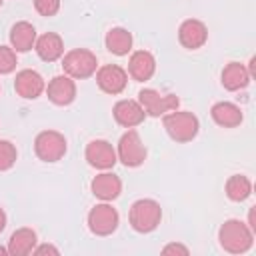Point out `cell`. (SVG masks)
Listing matches in <instances>:
<instances>
[{
	"label": "cell",
	"instance_id": "obj_1",
	"mask_svg": "<svg viewBox=\"0 0 256 256\" xmlns=\"http://www.w3.org/2000/svg\"><path fill=\"white\" fill-rule=\"evenodd\" d=\"M218 238H220V246L230 254L248 252L254 244V232L248 228V224H244L240 220H234V218L226 220L220 226Z\"/></svg>",
	"mask_w": 256,
	"mask_h": 256
},
{
	"label": "cell",
	"instance_id": "obj_2",
	"mask_svg": "<svg viewBox=\"0 0 256 256\" xmlns=\"http://www.w3.org/2000/svg\"><path fill=\"white\" fill-rule=\"evenodd\" d=\"M130 226L136 230V232H152L158 224H160V218H162V208L156 200H150V198H142V200H136L130 208Z\"/></svg>",
	"mask_w": 256,
	"mask_h": 256
},
{
	"label": "cell",
	"instance_id": "obj_3",
	"mask_svg": "<svg viewBox=\"0 0 256 256\" xmlns=\"http://www.w3.org/2000/svg\"><path fill=\"white\" fill-rule=\"evenodd\" d=\"M164 128L168 136L176 142H190L198 134V118L192 112H168L164 114Z\"/></svg>",
	"mask_w": 256,
	"mask_h": 256
},
{
	"label": "cell",
	"instance_id": "obj_4",
	"mask_svg": "<svg viewBox=\"0 0 256 256\" xmlns=\"http://www.w3.org/2000/svg\"><path fill=\"white\" fill-rule=\"evenodd\" d=\"M96 66H98L96 56L86 48H74L66 52L62 60V68L70 78H88L96 72Z\"/></svg>",
	"mask_w": 256,
	"mask_h": 256
},
{
	"label": "cell",
	"instance_id": "obj_5",
	"mask_svg": "<svg viewBox=\"0 0 256 256\" xmlns=\"http://www.w3.org/2000/svg\"><path fill=\"white\" fill-rule=\"evenodd\" d=\"M138 102L148 116H164L178 108L180 100L176 94H160L154 88H144L138 94Z\"/></svg>",
	"mask_w": 256,
	"mask_h": 256
},
{
	"label": "cell",
	"instance_id": "obj_6",
	"mask_svg": "<svg viewBox=\"0 0 256 256\" xmlns=\"http://www.w3.org/2000/svg\"><path fill=\"white\" fill-rule=\"evenodd\" d=\"M36 156L44 162H58L66 154V138L56 130H44L34 140Z\"/></svg>",
	"mask_w": 256,
	"mask_h": 256
},
{
	"label": "cell",
	"instance_id": "obj_7",
	"mask_svg": "<svg viewBox=\"0 0 256 256\" xmlns=\"http://www.w3.org/2000/svg\"><path fill=\"white\" fill-rule=\"evenodd\" d=\"M116 156L122 160L124 166H130V168H136L146 160V146L142 144V138L136 130H128L122 134Z\"/></svg>",
	"mask_w": 256,
	"mask_h": 256
},
{
	"label": "cell",
	"instance_id": "obj_8",
	"mask_svg": "<svg viewBox=\"0 0 256 256\" xmlns=\"http://www.w3.org/2000/svg\"><path fill=\"white\" fill-rule=\"evenodd\" d=\"M118 212L110 204H96L88 212V228L96 236H108L118 228Z\"/></svg>",
	"mask_w": 256,
	"mask_h": 256
},
{
	"label": "cell",
	"instance_id": "obj_9",
	"mask_svg": "<svg viewBox=\"0 0 256 256\" xmlns=\"http://www.w3.org/2000/svg\"><path fill=\"white\" fill-rule=\"evenodd\" d=\"M96 82L100 86V90H104L106 94H120L126 88L128 82V74L122 66L118 64H106L102 68H98L96 72Z\"/></svg>",
	"mask_w": 256,
	"mask_h": 256
},
{
	"label": "cell",
	"instance_id": "obj_10",
	"mask_svg": "<svg viewBox=\"0 0 256 256\" xmlns=\"http://www.w3.org/2000/svg\"><path fill=\"white\" fill-rule=\"evenodd\" d=\"M86 160L94 168L108 170V168H112L116 164L118 156H116V150L112 148L110 142H106V140H92L86 146Z\"/></svg>",
	"mask_w": 256,
	"mask_h": 256
},
{
	"label": "cell",
	"instance_id": "obj_11",
	"mask_svg": "<svg viewBox=\"0 0 256 256\" xmlns=\"http://www.w3.org/2000/svg\"><path fill=\"white\" fill-rule=\"evenodd\" d=\"M206 38H208V30H206L204 22H200V20H194V18L184 20L178 28V40L188 50H196V48L204 46Z\"/></svg>",
	"mask_w": 256,
	"mask_h": 256
},
{
	"label": "cell",
	"instance_id": "obj_12",
	"mask_svg": "<svg viewBox=\"0 0 256 256\" xmlns=\"http://www.w3.org/2000/svg\"><path fill=\"white\" fill-rule=\"evenodd\" d=\"M112 114H114V120L124 128H134V126L142 124L144 116H146L144 108L136 100H120V102H116Z\"/></svg>",
	"mask_w": 256,
	"mask_h": 256
},
{
	"label": "cell",
	"instance_id": "obj_13",
	"mask_svg": "<svg viewBox=\"0 0 256 256\" xmlns=\"http://www.w3.org/2000/svg\"><path fill=\"white\" fill-rule=\"evenodd\" d=\"M44 78L36 70H20L14 80V90L22 98H38L44 92Z\"/></svg>",
	"mask_w": 256,
	"mask_h": 256
},
{
	"label": "cell",
	"instance_id": "obj_14",
	"mask_svg": "<svg viewBox=\"0 0 256 256\" xmlns=\"http://www.w3.org/2000/svg\"><path fill=\"white\" fill-rule=\"evenodd\" d=\"M48 98L58 106H68L76 98V84L70 76H54L48 82Z\"/></svg>",
	"mask_w": 256,
	"mask_h": 256
},
{
	"label": "cell",
	"instance_id": "obj_15",
	"mask_svg": "<svg viewBox=\"0 0 256 256\" xmlns=\"http://www.w3.org/2000/svg\"><path fill=\"white\" fill-rule=\"evenodd\" d=\"M90 188H92V194H94V196H98V198L104 200V202H110V200H114V198L120 196V192H122V182H120V178H118L116 174L102 172V174H98V176L92 180Z\"/></svg>",
	"mask_w": 256,
	"mask_h": 256
},
{
	"label": "cell",
	"instance_id": "obj_16",
	"mask_svg": "<svg viewBox=\"0 0 256 256\" xmlns=\"http://www.w3.org/2000/svg\"><path fill=\"white\" fill-rule=\"evenodd\" d=\"M154 70H156V60H154V56L148 50H138V52H134L130 56L128 72H130V76L134 80H138V82L150 80Z\"/></svg>",
	"mask_w": 256,
	"mask_h": 256
},
{
	"label": "cell",
	"instance_id": "obj_17",
	"mask_svg": "<svg viewBox=\"0 0 256 256\" xmlns=\"http://www.w3.org/2000/svg\"><path fill=\"white\" fill-rule=\"evenodd\" d=\"M34 48H36L38 56H40L44 62H54V60H58V58L64 54V42H62V38H60L58 34H54V32L42 34V36L36 40Z\"/></svg>",
	"mask_w": 256,
	"mask_h": 256
},
{
	"label": "cell",
	"instance_id": "obj_18",
	"mask_svg": "<svg viewBox=\"0 0 256 256\" xmlns=\"http://www.w3.org/2000/svg\"><path fill=\"white\" fill-rule=\"evenodd\" d=\"M10 44L16 52H28L36 44V30L30 22H16L10 30Z\"/></svg>",
	"mask_w": 256,
	"mask_h": 256
},
{
	"label": "cell",
	"instance_id": "obj_19",
	"mask_svg": "<svg viewBox=\"0 0 256 256\" xmlns=\"http://www.w3.org/2000/svg\"><path fill=\"white\" fill-rule=\"evenodd\" d=\"M210 114H212V120L224 128H234L242 122V110L232 102H216Z\"/></svg>",
	"mask_w": 256,
	"mask_h": 256
},
{
	"label": "cell",
	"instance_id": "obj_20",
	"mask_svg": "<svg viewBox=\"0 0 256 256\" xmlns=\"http://www.w3.org/2000/svg\"><path fill=\"white\" fill-rule=\"evenodd\" d=\"M36 248V232L32 228H18L8 240V254L26 256Z\"/></svg>",
	"mask_w": 256,
	"mask_h": 256
},
{
	"label": "cell",
	"instance_id": "obj_21",
	"mask_svg": "<svg viewBox=\"0 0 256 256\" xmlns=\"http://www.w3.org/2000/svg\"><path fill=\"white\" fill-rule=\"evenodd\" d=\"M248 82H250V74H248L244 64L230 62V64L224 66V70H222V86L226 90H230V92L240 90V88L248 86Z\"/></svg>",
	"mask_w": 256,
	"mask_h": 256
},
{
	"label": "cell",
	"instance_id": "obj_22",
	"mask_svg": "<svg viewBox=\"0 0 256 256\" xmlns=\"http://www.w3.org/2000/svg\"><path fill=\"white\" fill-rule=\"evenodd\" d=\"M106 48L116 54V56H124L130 52L132 48V34L126 28H112L106 34Z\"/></svg>",
	"mask_w": 256,
	"mask_h": 256
},
{
	"label": "cell",
	"instance_id": "obj_23",
	"mask_svg": "<svg viewBox=\"0 0 256 256\" xmlns=\"http://www.w3.org/2000/svg\"><path fill=\"white\" fill-rule=\"evenodd\" d=\"M250 192H252V184H250V180L246 176L234 174V176H230L226 180V196L230 200L242 202V200H246L250 196Z\"/></svg>",
	"mask_w": 256,
	"mask_h": 256
},
{
	"label": "cell",
	"instance_id": "obj_24",
	"mask_svg": "<svg viewBox=\"0 0 256 256\" xmlns=\"http://www.w3.org/2000/svg\"><path fill=\"white\" fill-rule=\"evenodd\" d=\"M16 156L18 154H16L14 144L8 142V140H0V172L12 168L14 162H16Z\"/></svg>",
	"mask_w": 256,
	"mask_h": 256
},
{
	"label": "cell",
	"instance_id": "obj_25",
	"mask_svg": "<svg viewBox=\"0 0 256 256\" xmlns=\"http://www.w3.org/2000/svg\"><path fill=\"white\" fill-rule=\"evenodd\" d=\"M16 68V52L14 48L0 46V74H10Z\"/></svg>",
	"mask_w": 256,
	"mask_h": 256
},
{
	"label": "cell",
	"instance_id": "obj_26",
	"mask_svg": "<svg viewBox=\"0 0 256 256\" xmlns=\"http://www.w3.org/2000/svg\"><path fill=\"white\" fill-rule=\"evenodd\" d=\"M34 8L42 16H54L60 10V0H34Z\"/></svg>",
	"mask_w": 256,
	"mask_h": 256
},
{
	"label": "cell",
	"instance_id": "obj_27",
	"mask_svg": "<svg viewBox=\"0 0 256 256\" xmlns=\"http://www.w3.org/2000/svg\"><path fill=\"white\" fill-rule=\"evenodd\" d=\"M162 252L164 254H170V252H180V254H188V248L186 246H182V244H168V246H164L162 248Z\"/></svg>",
	"mask_w": 256,
	"mask_h": 256
},
{
	"label": "cell",
	"instance_id": "obj_28",
	"mask_svg": "<svg viewBox=\"0 0 256 256\" xmlns=\"http://www.w3.org/2000/svg\"><path fill=\"white\" fill-rule=\"evenodd\" d=\"M32 252H36V254H44V252H52V254H58V248H54V246H48V244H44V246H40V248H34Z\"/></svg>",
	"mask_w": 256,
	"mask_h": 256
},
{
	"label": "cell",
	"instance_id": "obj_29",
	"mask_svg": "<svg viewBox=\"0 0 256 256\" xmlns=\"http://www.w3.org/2000/svg\"><path fill=\"white\" fill-rule=\"evenodd\" d=\"M246 70H248L250 78H252V76H256V58H250V66H248Z\"/></svg>",
	"mask_w": 256,
	"mask_h": 256
},
{
	"label": "cell",
	"instance_id": "obj_30",
	"mask_svg": "<svg viewBox=\"0 0 256 256\" xmlns=\"http://www.w3.org/2000/svg\"><path fill=\"white\" fill-rule=\"evenodd\" d=\"M6 228V214H4V210L0 208V232Z\"/></svg>",
	"mask_w": 256,
	"mask_h": 256
},
{
	"label": "cell",
	"instance_id": "obj_31",
	"mask_svg": "<svg viewBox=\"0 0 256 256\" xmlns=\"http://www.w3.org/2000/svg\"><path fill=\"white\" fill-rule=\"evenodd\" d=\"M6 252H8V250H4V248H0V254H6Z\"/></svg>",
	"mask_w": 256,
	"mask_h": 256
},
{
	"label": "cell",
	"instance_id": "obj_32",
	"mask_svg": "<svg viewBox=\"0 0 256 256\" xmlns=\"http://www.w3.org/2000/svg\"><path fill=\"white\" fill-rule=\"evenodd\" d=\"M0 6H2V0H0Z\"/></svg>",
	"mask_w": 256,
	"mask_h": 256
}]
</instances>
